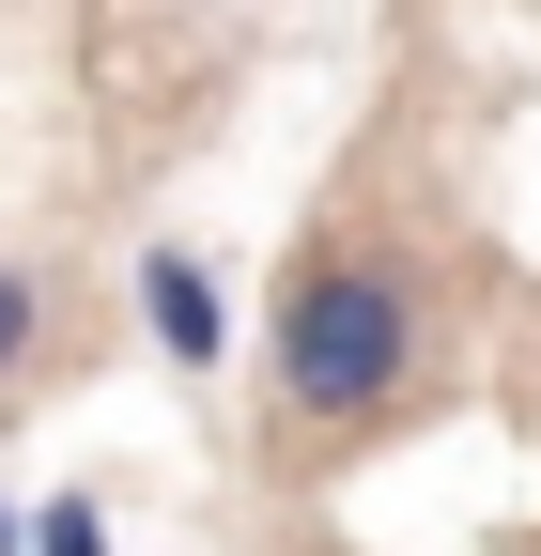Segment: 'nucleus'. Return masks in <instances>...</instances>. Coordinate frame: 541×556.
I'll return each instance as SVG.
<instances>
[{
  "instance_id": "obj_1",
  "label": "nucleus",
  "mask_w": 541,
  "mask_h": 556,
  "mask_svg": "<svg viewBox=\"0 0 541 556\" xmlns=\"http://www.w3.org/2000/svg\"><path fill=\"white\" fill-rule=\"evenodd\" d=\"M433 356V309H418V263L402 248H310L279 278V325H263V387H279L294 433H372V417L418 387Z\"/></svg>"
},
{
  "instance_id": "obj_2",
  "label": "nucleus",
  "mask_w": 541,
  "mask_h": 556,
  "mask_svg": "<svg viewBox=\"0 0 541 556\" xmlns=\"http://www.w3.org/2000/svg\"><path fill=\"white\" fill-rule=\"evenodd\" d=\"M140 325H155L171 371H217L232 356V309H217V278H201V248H140Z\"/></svg>"
},
{
  "instance_id": "obj_3",
  "label": "nucleus",
  "mask_w": 541,
  "mask_h": 556,
  "mask_svg": "<svg viewBox=\"0 0 541 556\" xmlns=\"http://www.w3.org/2000/svg\"><path fill=\"white\" fill-rule=\"evenodd\" d=\"M32 356H47V278H32V263H0V387H16Z\"/></svg>"
},
{
  "instance_id": "obj_4",
  "label": "nucleus",
  "mask_w": 541,
  "mask_h": 556,
  "mask_svg": "<svg viewBox=\"0 0 541 556\" xmlns=\"http://www.w3.org/2000/svg\"><path fill=\"white\" fill-rule=\"evenodd\" d=\"M32 556H124V541H109L93 495H47V510H32Z\"/></svg>"
},
{
  "instance_id": "obj_5",
  "label": "nucleus",
  "mask_w": 541,
  "mask_h": 556,
  "mask_svg": "<svg viewBox=\"0 0 541 556\" xmlns=\"http://www.w3.org/2000/svg\"><path fill=\"white\" fill-rule=\"evenodd\" d=\"M0 556H32V510H16V495H0Z\"/></svg>"
}]
</instances>
